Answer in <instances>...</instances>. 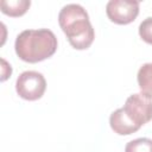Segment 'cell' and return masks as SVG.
<instances>
[{
  "instance_id": "obj_4",
  "label": "cell",
  "mask_w": 152,
  "mask_h": 152,
  "mask_svg": "<svg viewBox=\"0 0 152 152\" xmlns=\"http://www.w3.org/2000/svg\"><path fill=\"white\" fill-rule=\"evenodd\" d=\"M122 110L126 116L140 128L152 119V100L141 93L133 94L126 100Z\"/></svg>"
},
{
  "instance_id": "obj_8",
  "label": "cell",
  "mask_w": 152,
  "mask_h": 152,
  "mask_svg": "<svg viewBox=\"0 0 152 152\" xmlns=\"http://www.w3.org/2000/svg\"><path fill=\"white\" fill-rule=\"evenodd\" d=\"M30 5V0H2L0 2L1 12L10 17H20L25 14Z\"/></svg>"
},
{
  "instance_id": "obj_10",
  "label": "cell",
  "mask_w": 152,
  "mask_h": 152,
  "mask_svg": "<svg viewBox=\"0 0 152 152\" xmlns=\"http://www.w3.org/2000/svg\"><path fill=\"white\" fill-rule=\"evenodd\" d=\"M139 36L148 44H152V17L146 18L139 25Z\"/></svg>"
},
{
  "instance_id": "obj_7",
  "label": "cell",
  "mask_w": 152,
  "mask_h": 152,
  "mask_svg": "<svg viewBox=\"0 0 152 152\" xmlns=\"http://www.w3.org/2000/svg\"><path fill=\"white\" fill-rule=\"evenodd\" d=\"M137 80L141 94L152 99V63H145L140 66Z\"/></svg>"
},
{
  "instance_id": "obj_3",
  "label": "cell",
  "mask_w": 152,
  "mask_h": 152,
  "mask_svg": "<svg viewBox=\"0 0 152 152\" xmlns=\"http://www.w3.org/2000/svg\"><path fill=\"white\" fill-rule=\"evenodd\" d=\"M46 89V81L44 76L33 70L21 72L15 82V90L18 95L28 101L40 99Z\"/></svg>"
},
{
  "instance_id": "obj_2",
  "label": "cell",
  "mask_w": 152,
  "mask_h": 152,
  "mask_svg": "<svg viewBox=\"0 0 152 152\" xmlns=\"http://www.w3.org/2000/svg\"><path fill=\"white\" fill-rule=\"evenodd\" d=\"M14 49L17 56L27 63H38L51 57L57 50V38L48 28L25 30L18 34Z\"/></svg>"
},
{
  "instance_id": "obj_9",
  "label": "cell",
  "mask_w": 152,
  "mask_h": 152,
  "mask_svg": "<svg viewBox=\"0 0 152 152\" xmlns=\"http://www.w3.org/2000/svg\"><path fill=\"white\" fill-rule=\"evenodd\" d=\"M125 152H152V140L148 138H138L127 142Z\"/></svg>"
},
{
  "instance_id": "obj_1",
  "label": "cell",
  "mask_w": 152,
  "mask_h": 152,
  "mask_svg": "<svg viewBox=\"0 0 152 152\" xmlns=\"http://www.w3.org/2000/svg\"><path fill=\"white\" fill-rule=\"evenodd\" d=\"M58 23L72 48L84 50L94 42V28L90 24L87 11L81 5H65L58 14Z\"/></svg>"
},
{
  "instance_id": "obj_5",
  "label": "cell",
  "mask_w": 152,
  "mask_h": 152,
  "mask_svg": "<svg viewBox=\"0 0 152 152\" xmlns=\"http://www.w3.org/2000/svg\"><path fill=\"white\" fill-rule=\"evenodd\" d=\"M107 17L110 21L126 25L135 20L139 14V2L135 0H110L106 6Z\"/></svg>"
},
{
  "instance_id": "obj_6",
  "label": "cell",
  "mask_w": 152,
  "mask_h": 152,
  "mask_svg": "<svg viewBox=\"0 0 152 152\" xmlns=\"http://www.w3.org/2000/svg\"><path fill=\"white\" fill-rule=\"evenodd\" d=\"M109 125L112 127V129L120 134V135H128L132 134L134 132H137L139 129L138 126H135L124 113L122 108L116 109L115 112H113L109 116Z\"/></svg>"
}]
</instances>
